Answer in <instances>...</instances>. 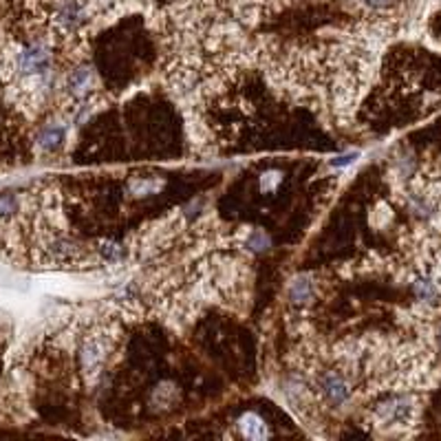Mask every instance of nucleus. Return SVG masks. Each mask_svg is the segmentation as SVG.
Here are the masks:
<instances>
[{"label": "nucleus", "instance_id": "nucleus-15", "mask_svg": "<svg viewBox=\"0 0 441 441\" xmlns=\"http://www.w3.org/2000/svg\"><path fill=\"white\" fill-rule=\"evenodd\" d=\"M432 335H435V345H437V349L441 351V320L435 323V327H432Z\"/></svg>", "mask_w": 441, "mask_h": 441}, {"label": "nucleus", "instance_id": "nucleus-2", "mask_svg": "<svg viewBox=\"0 0 441 441\" xmlns=\"http://www.w3.org/2000/svg\"><path fill=\"white\" fill-rule=\"evenodd\" d=\"M417 410V400L412 395H397L375 406L371 412V422L380 430H400L415 424Z\"/></svg>", "mask_w": 441, "mask_h": 441}, {"label": "nucleus", "instance_id": "nucleus-14", "mask_svg": "<svg viewBox=\"0 0 441 441\" xmlns=\"http://www.w3.org/2000/svg\"><path fill=\"white\" fill-rule=\"evenodd\" d=\"M355 159H358V153L340 155V157H335V159L331 161V168H345V166H351V163H355Z\"/></svg>", "mask_w": 441, "mask_h": 441}, {"label": "nucleus", "instance_id": "nucleus-5", "mask_svg": "<svg viewBox=\"0 0 441 441\" xmlns=\"http://www.w3.org/2000/svg\"><path fill=\"white\" fill-rule=\"evenodd\" d=\"M315 298V280L311 274H298L289 280V300L296 307L311 305Z\"/></svg>", "mask_w": 441, "mask_h": 441}, {"label": "nucleus", "instance_id": "nucleus-11", "mask_svg": "<svg viewBox=\"0 0 441 441\" xmlns=\"http://www.w3.org/2000/svg\"><path fill=\"white\" fill-rule=\"evenodd\" d=\"M245 245H248L252 252H265L269 248V236L263 230H252L248 240H245Z\"/></svg>", "mask_w": 441, "mask_h": 441}, {"label": "nucleus", "instance_id": "nucleus-7", "mask_svg": "<svg viewBox=\"0 0 441 441\" xmlns=\"http://www.w3.org/2000/svg\"><path fill=\"white\" fill-rule=\"evenodd\" d=\"M64 139H66V128L62 124H51L38 135V148L44 153H56L64 143Z\"/></svg>", "mask_w": 441, "mask_h": 441}, {"label": "nucleus", "instance_id": "nucleus-1", "mask_svg": "<svg viewBox=\"0 0 441 441\" xmlns=\"http://www.w3.org/2000/svg\"><path fill=\"white\" fill-rule=\"evenodd\" d=\"M113 347H115V329L111 325L95 327L84 335L80 349V364L86 382L100 377Z\"/></svg>", "mask_w": 441, "mask_h": 441}, {"label": "nucleus", "instance_id": "nucleus-4", "mask_svg": "<svg viewBox=\"0 0 441 441\" xmlns=\"http://www.w3.org/2000/svg\"><path fill=\"white\" fill-rule=\"evenodd\" d=\"M93 84H95L93 69L91 66H78V69H73L66 76L64 91H66L69 97H76V100H86V95L93 91Z\"/></svg>", "mask_w": 441, "mask_h": 441}, {"label": "nucleus", "instance_id": "nucleus-12", "mask_svg": "<svg viewBox=\"0 0 441 441\" xmlns=\"http://www.w3.org/2000/svg\"><path fill=\"white\" fill-rule=\"evenodd\" d=\"M283 181V173H278V170H267V173L258 179V188L260 192H272L280 186Z\"/></svg>", "mask_w": 441, "mask_h": 441}, {"label": "nucleus", "instance_id": "nucleus-9", "mask_svg": "<svg viewBox=\"0 0 441 441\" xmlns=\"http://www.w3.org/2000/svg\"><path fill=\"white\" fill-rule=\"evenodd\" d=\"M22 201L18 194H3L0 197V218H11L20 212Z\"/></svg>", "mask_w": 441, "mask_h": 441}, {"label": "nucleus", "instance_id": "nucleus-10", "mask_svg": "<svg viewBox=\"0 0 441 441\" xmlns=\"http://www.w3.org/2000/svg\"><path fill=\"white\" fill-rule=\"evenodd\" d=\"M163 181H153V179H135L131 181V192H135V197H146V194H153L161 190Z\"/></svg>", "mask_w": 441, "mask_h": 441}, {"label": "nucleus", "instance_id": "nucleus-6", "mask_svg": "<svg viewBox=\"0 0 441 441\" xmlns=\"http://www.w3.org/2000/svg\"><path fill=\"white\" fill-rule=\"evenodd\" d=\"M236 426H238L240 437L252 439V441H260V439H267L269 435H272V432H269V428H267V424L263 422V417H260V415H256V412L240 415V420L236 422Z\"/></svg>", "mask_w": 441, "mask_h": 441}, {"label": "nucleus", "instance_id": "nucleus-13", "mask_svg": "<svg viewBox=\"0 0 441 441\" xmlns=\"http://www.w3.org/2000/svg\"><path fill=\"white\" fill-rule=\"evenodd\" d=\"M100 254H102L104 260H108V263L121 260V248H119V245H115V243H102V245H100Z\"/></svg>", "mask_w": 441, "mask_h": 441}, {"label": "nucleus", "instance_id": "nucleus-8", "mask_svg": "<svg viewBox=\"0 0 441 441\" xmlns=\"http://www.w3.org/2000/svg\"><path fill=\"white\" fill-rule=\"evenodd\" d=\"M179 397V390L175 384H170V382H163L155 388V393H153V404L159 406V408H168V406H173Z\"/></svg>", "mask_w": 441, "mask_h": 441}, {"label": "nucleus", "instance_id": "nucleus-3", "mask_svg": "<svg viewBox=\"0 0 441 441\" xmlns=\"http://www.w3.org/2000/svg\"><path fill=\"white\" fill-rule=\"evenodd\" d=\"M315 397L331 410H342L351 406L355 397L351 375L342 371H325L315 380Z\"/></svg>", "mask_w": 441, "mask_h": 441}]
</instances>
